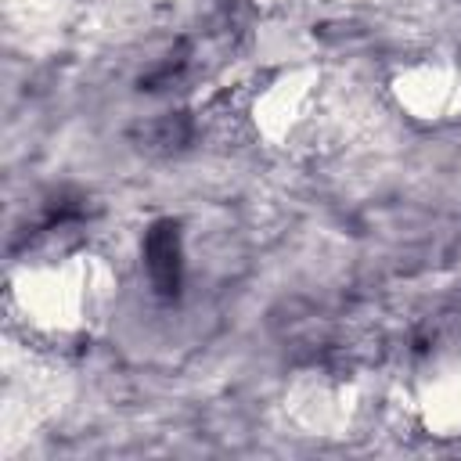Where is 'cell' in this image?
<instances>
[{"mask_svg": "<svg viewBox=\"0 0 461 461\" xmlns=\"http://www.w3.org/2000/svg\"><path fill=\"white\" fill-rule=\"evenodd\" d=\"M18 299L25 313L50 328H76L83 310H90V267L83 256H61L58 263H43L25 270L18 285Z\"/></svg>", "mask_w": 461, "mask_h": 461, "instance_id": "obj_1", "label": "cell"}]
</instances>
